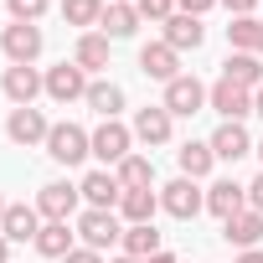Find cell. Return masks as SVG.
<instances>
[{"label":"cell","instance_id":"obj_1","mask_svg":"<svg viewBox=\"0 0 263 263\" xmlns=\"http://www.w3.org/2000/svg\"><path fill=\"white\" fill-rule=\"evenodd\" d=\"M47 155H52L57 165H78L83 155H93V135L62 119V124H52V135H47Z\"/></svg>","mask_w":263,"mask_h":263},{"label":"cell","instance_id":"obj_2","mask_svg":"<svg viewBox=\"0 0 263 263\" xmlns=\"http://www.w3.org/2000/svg\"><path fill=\"white\" fill-rule=\"evenodd\" d=\"M0 52L11 57V67H31L42 57V26L31 21H11L6 31H0Z\"/></svg>","mask_w":263,"mask_h":263},{"label":"cell","instance_id":"obj_3","mask_svg":"<svg viewBox=\"0 0 263 263\" xmlns=\"http://www.w3.org/2000/svg\"><path fill=\"white\" fill-rule=\"evenodd\" d=\"M78 237H83V248H93V253H103V248H114V242H124V227H119V217L114 212H83L78 217Z\"/></svg>","mask_w":263,"mask_h":263},{"label":"cell","instance_id":"obj_4","mask_svg":"<svg viewBox=\"0 0 263 263\" xmlns=\"http://www.w3.org/2000/svg\"><path fill=\"white\" fill-rule=\"evenodd\" d=\"M129 145H135V129H124L119 119H103V124L93 129V155H98L103 165H119L124 155H135Z\"/></svg>","mask_w":263,"mask_h":263},{"label":"cell","instance_id":"obj_5","mask_svg":"<svg viewBox=\"0 0 263 263\" xmlns=\"http://www.w3.org/2000/svg\"><path fill=\"white\" fill-rule=\"evenodd\" d=\"M206 103H212L227 124H242V119L253 114V93H248V88H237V83H227V78H217V83L206 88Z\"/></svg>","mask_w":263,"mask_h":263},{"label":"cell","instance_id":"obj_6","mask_svg":"<svg viewBox=\"0 0 263 263\" xmlns=\"http://www.w3.org/2000/svg\"><path fill=\"white\" fill-rule=\"evenodd\" d=\"M47 98H52V103H78V98H88V72H83L78 62H57V67L47 72Z\"/></svg>","mask_w":263,"mask_h":263},{"label":"cell","instance_id":"obj_7","mask_svg":"<svg viewBox=\"0 0 263 263\" xmlns=\"http://www.w3.org/2000/svg\"><path fill=\"white\" fill-rule=\"evenodd\" d=\"M78 201H83V191L67 186V181H47V186L36 191V212H42L47 222H67V217L78 212Z\"/></svg>","mask_w":263,"mask_h":263},{"label":"cell","instance_id":"obj_8","mask_svg":"<svg viewBox=\"0 0 263 263\" xmlns=\"http://www.w3.org/2000/svg\"><path fill=\"white\" fill-rule=\"evenodd\" d=\"M160 206L171 212V217H181V222H191L201 206H206V196L196 191V181L191 176H176L171 186H160Z\"/></svg>","mask_w":263,"mask_h":263},{"label":"cell","instance_id":"obj_9","mask_svg":"<svg viewBox=\"0 0 263 263\" xmlns=\"http://www.w3.org/2000/svg\"><path fill=\"white\" fill-rule=\"evenodd\" d=\"M6 135H11V145H47V135H52V124H47V114L42 108H11V119H6Z\"/></svg>","mask_w":263,"mask_h":263},{"label":"cell","instance_id":"obj_10","mask_svg":"<svg viewBox=\"0 0 263 263\" xmlns=\"http://www.w3.org/2000/svg\"><path fill=\"white\" fill-rule=\"evenodd\" d=\"M140 72L155 78V83H176L181 78V52L165 47V42H150V47H140Z\"/></svg>","mask_w":263,"mask_h":263},{"label":"cell","instance_id":"obj_11","mask_svg":"<svg viewBox=\"0 0 263 263\" xmlns=\"http://www.w3.org/2000/svg\"><path fill=\"white\" fill-rule=\"evenodd\" d=\"M201 103H206V88L196 83V78H176V83H165V108H171V119H191V114H201Z\"/></svg>","mask_w":263,"mask_h":263},{"label":"cell","instance_id":"obj_12","mask_svg":"<svg viewBox=\"0 0 263 263\" xmlns=\"http://www.w3.org/2000/svg\"><path fill=\"white\" fill-rule=\"evenodd\" d=\"M6 98L16 103V108H31L36 103V93H47V78L36 72V67H6Z\"/></svg>","mask_w":263,"mask_h":263},{"label":"cell","instance_id":"obj_13","mask_svg":"<svg viewBox=\"0 0 263 263\" xmlns=\"http://www.w3.org/2000/svg\"><path fill=\"white\" fill-rule=\"evenodd\" d=\"M78 191H83V201H88L93 212H114V206H119V196H124L119 176H108V171H88Z\"/></svg>","mask_w":263,"mask_h":263},{"label":"cell","instance_id":"obj_14","mask_svg":"<svg viewBox=\"0 0 263 263\" xmlns=\"http://www.w3.org/2000/svg\"><path fill=\"white\" fill-rule=\"evenodd\" d=\"M206 42V26H201V16H186V11H176L171 21H165V47H176V52H196Z\"/></svg>","mask_w":263,"mask_h":263},{"label":"cell","instance_id":"obj_15","mask_svg":"<svg viewBox=\"0 0 263 263\" xmlns=\"http://www.w3.org/2000/svg\"><path fill=\"white\" fill-rule=\"evenodd\" d=\"M206 212L212 217H237V212H248V186H237V181H217L212 191H206Z\"/></svg>","mask_w":263,"mask_h":263},{"label":"cell","instance_id":"obj_16","mask_svg":"<svg viewBox=\"0 0 263 263\" xmlns=\"http://www.w3.org/2000/svg\"><path fill=\"white\" fill-rule=\"evenodd\" d=\"M222 237H227L232 248H242V253H248V248H258V237H263V212H253V206H248V212L227 217V222H222Z\"/></svg>","mask_w":263,"mask_h":263},{"label":"cell","instance_id":"obj_17","mask_svg":"<svg viewBox=\"0 0 263 263\" xmlns=\"http://www.w3.org/2000/svg\"><path fill=\"white\" fill-rule=\"evenodd\" d=\"M135 140H145V145H165L171 140V108L165 103H145L140 114H135Z\"/></svg>","mask_w":263,"mask_h":263},{"label":"cell","instance_id":"obj_18","mask_svg":"<svg viewBox=\"0 0 263 263\" xmlns=\"http://www.w3.org/2000/svg\"><path fill=\"white\" fill-rule=\"evenodd\" d=\"M140 21H145V16L135 11V0H108L98 26H103V36H135V31H140Z\"/></svg>","mask_w":263,"mask_h":263},{"label":"cell","instance_id":"obj_19","mask_svg":"<svg viewBox=\"0 0 263 263\" xmlns=\"http://www.w3.org/2000/svg\"><path fill=\"white\" fill-rule=\"evenodd\" d=\"M0 232H6L11 242H36V232H42V212L36 206H21V201H11L6 206V222H0Z\"/></svg>","mask_w":263,"mask_h":263},{"label":"cell","instance_id":"obj_20","mask_svg":"<svg viewBox=\"0 0 263 263\" xmlns=\"http://www.w3.org/2000/svg\"><path fill=\"white\" fill-rule=\"evenodd\" d=\"M222 78L237 83V88H248V93H258V88H263V62H258L253 52H232V57L222 62Z\"/></svg>","mask_w":263,"mask_h":263},{"label":"cell","instance_id":"obj_21","mask_svg":"<svg viewBox=\"0 0 263 263\" xmlns=\"http://www.w3.org/2000/svg\"><path fill=\"white\" fill-rule=\"evenodd\" d=\"M155 212H160V196L150 191V186H135V191H124L119 196V217L135 227V222H155Z\"/></svg>","mask_w":263,"mask_h":263},{"label":"cell","instance_id":"obj_22","mask_svg":"<svg viewBox=\"0 0 263 263\" xmlns=\"http://www.w3.org/2000/svg\"><path fill=\"white\" fill-rule=\"evenodd\" d=\"M206 145H212V155H217V160H242V155L253 150L248 129H242V124H227V119H222V129H217Z\"/></svg>","mask_w":263,"mask_h":263},{"label":"cell","instance_id":"obj_23","mask_svg":"<svg viewBox=\"0 0 263 263\" xmlns=\"http://www.w3.org/2000/svg\"><path fill=\"white\" fill-rule=\"evenodd\" d=\"M72 62H78L83 72H98V67H108V36H103V31H83V36H78V52H72Z\"/></svg>","mask_w":263,"mask_h":263},{"label":"cell","instance_id":"obj_24","mask_svg":"<svg viewBox=\"0 0 263 263\" xmlns=\"http://www.w3.org/2000/svg\"><path fill=\"white\" fill-rule=\"evenodd\" d=\"M124 253H129V258H155V253H160V232H155V222L124 227Z\"/></svg>","mask_w":263,"mask_h":263},{"label":"cell","instance_id":"obj_25","mask_svg":"<svg viewBox=\"0 0 263 263\" xmlns=\"http://www.w3.org/2000/svg\"><path fill=\"white\" fill-rule=\"evenodd\" d=\"M88 108H93L98 119H119L124 88H119V83H88Z\"/></svg>","mask_w":263,"mask_h":263},{"label":"cell","instance_id":"obj_26","mask_svg":"<svg viewBox=\"0 0 263 263\" xmlns=\"http://www.w3.org/2000/svg\"><path fill=\"white\" fill-rule=\"evenodd\" d=\"M176 160H181V176H191V181H201L206 171H212V145H201V140H186L181 150H176Z\"/></svg>","mask_w":263,"mask_h":263},{"label":"cell","instance_id":"obj_27","mask_svg":"<svg viewBox=\"0 0 263 263\" xmlns=\"http://www.w3.org/2000/svg\"><path fill=\"white\" fill-rule=\"evenodd\" d=\"M36 253H42V258H67V253H72V227H67V222H47V227L36 232Z\"/></svg>","mask_w":263,"mask_h":263},{"label":"cell","instance_id":"obj_28","mask_svg":"<svg viewBox=\"0 0 263 263\" xmlns=\"http://www.w3.org/2000/svg\"><path fill=\"white\" fill-rule=\"evenodd\" d=\"M119 186H124V191L155 186V165H150V155H124V160H119Z\"/></svg>","mask_w":263,"mask_h":263},{"label":"cell","instance_id":"obj_29","mask_svg":"<svg viewBox=\"0 0 263 263\" xmlns=\"http://www.w3.org/2000/svg\"><path fill=\"white\" fill-rule=\"evenodd\" d=\"M108 0H62V21L67 26H98Z\"/></svg>","mask_w":263,"mask_h":263},{"label":"cell","instance_id":"obj_30","mask_svg":"<svg viewBox=\"0 0 263 263\" xmlns=\"http://www.w3.org/2000/svg\"><path fill=\"white\" fill-rule=\"evenodd\" d=\"M227 42H232V52H253V47H258V16H232ZM253 57H258V52H253Z\"/></svg>","mask_w":263,"mask_h":263},{"label":"cell","instance_id":"obj_31","mask_svg":"<svg viewBox=\"0 0 263 263\" xmlns=\"http://www.w3.org/2000/svg\"><path fill=\"white\" fill-rule=\"evenodd\" d=\"M6 11H11L16 21H31V26H36V21L47 16V0H6Z\"/></svg>","mask_w":263,"mask_h":263},{"label":"cell","instance_id":"obj_32","mask_svg":"<svg viewBox=\"0 0 263 263\" xmlns=\"http://www.w3.org/2000/svg\"><path fill=\"white\" fill-rule=\"evenodd\" d=\"M135 11H140L145 21H171V16H176V0H135Z\"/></svg>","mask_w":263,"mask_h":263},{"label":"cell","instance_id":"obj_33","mask_svg":"<svg viewBox=\"0 0 263 263\" xmlns=\"http://www.w3.org/2000/svg\"><path fill=\"white\" fill-rule=\"evenodd\" d=\"M212 6H222V0H176V11H186V16H206Z\"/></svg>","mask_w":263,"mask_h":263},{"label":"cell","instance_id":"obj_34","mask_svg":"<svg viewBox=\"0 0 263 263\" xmlns=\"http://www.w3.org/2000/svg\"><path fill=\"white\" fill-rule=\"evenodd\" d=\"M248 206H253V212H263V171H258V176H253V186H248Z\"/></svg>","mask_w":263,"mask_h":263},{"label":"cell","instance_id":"obj_35","mask_svg":"<svg viewBox=\"0 0 263 263\" xmlns=\"http://www.w3.org/2000/svg\"><path fill=\"white\" fill-rule=\"evenodd\" d=\"M62 263H103V253H93V248H72Z\"/></svg>","mask_w":263,"mask_h":263},{"label":"cell","instance_id":"obj_36","mask_svg":"<svg viewBox=\"0 0 263 263\" xmlns=\"http://www.w3.org/2000/svg\"><path fill=\"white\" fill-rule=\"evenodd\" d=\"M222 6H227L232 16H253V6H258V0H222Z\"/></svg>","mask_w":263,"mask_h":263},{"label":"cell","instance_id":"obj_37","mask_svg":"<svg viewBox=\"0 0 263 263\" xmlns=\"http://www.w3.org/2000/svg\"><path fill=\"white\" fill-rule=\"evenodd\" d=\"M0 263H11V237L0 232Z\"/></svg>","mask_w":263,"mask_h":263},{"label":"cell","instance_id":"obj_38","mask_svg":"<svg viewBox=\"0 0 263 263\" xmlns=\"http://www.w3.org/2000/svg\"><path fill=\"white\" fill-rule=\"evenodd\" d=\"M145 263H176V253H165V248H160V253H155V258H145Z\"/></svg>","mask_w":263,"mask_h":263},{"label":"cell","instance_id":"obj_39","mask_svg":"<svg viewBox=\"0 0 263 263\" xmlns=\"http://www.w3.org/2000/svg\"><path fill=\"white\" fill-rule=\"evenodd\" d=\"M237 263H263V253H258V248H248V253H242Z\"/></svg>","mask_w":263,"mask_h":263},{"label":"cell","instance_id":"obj_40","mask_svg":"<svg viewBox=\"0 0 263 263\" xmlns=\"http://www.w3.org/2000/svg\"><path fill=\"white\" fill-rule=\"evenodd\" d=\"M253 114H263V88H258V93H253Z\"/></svg>","mask_w":263,"mask_h":263},{"label":"cell","instance_id":"obj_41","mask_svg":"<svg viewBox=\"0 0 263 263\" xmlns=\"http://www.w3.org/2000/svg\"><path fill=\"white\" fill-rule=\"evenodd\" d=\"M114 263H145V258H129V253H119V258H114Z\"/></svg>","mask_w":263,"mask_h":263},{"label":"cell","instance_id":"obj_42","mask_svg":"<svg viewBox=\"0 0 263 263\" xmlns=\"http://www.w3.org/2000/svg\"><path fill=\"white\" fill-rule=\"evenodd\" d=\"M253 52H258V57H263V21H258V47H253Z\"/></svg>","mask_w":263,"mask_h":263},{"label":"cell","instance_id":"obj_43","mask_svg":"<svg viewBox=\"0 0 263 263\" xmlns=\"http://www.w3.org/2000/svg\"><path fill=\"white\" fill-rule=\"evenodd\" d=\"M6 206H11V201H0V222H6Z\"/></svg>","mask_w":263,"mask_h":263},{"label":"cell","instance_id":"obj_44","mask_svg":"<svg viewBox=\"0 0 263 263\" xmlns=\"http://www.w3.org/2000/svg\"><path fill=\"white\" fill-rule=\"evenodd\" d=\"M258 160H263V140H258Z\"/></svg>","mask_w":263,"mask_h":263}]
</instances>
